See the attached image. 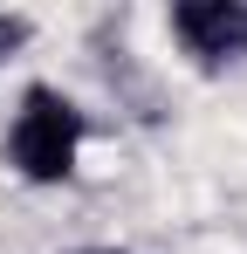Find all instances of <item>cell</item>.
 Segmentation results:
<instances>
[{
    "mask_svg": "<svg viewBox=\"0 0 247 254\" xmlns=\"http://www.w3.org/2000/svg\"><path fill=\"white\" fill-rule=\"evenodd\" d=\"M172 35L199 69H227L247 55V7L241 0H179L172 7Z\"/></svg>",
    "mask_w": 247,
    "mask_h": 254,
    "instance_id": "obj_2",
    "label": "cell"
},
{
    "mask_svg": "<svg viewBox=\"0 0 247 254\" xmlns=\"http://www.w3.org/2000/svg\"><path fill=\"white\" fill-rule=\"evenodd\" d=\"M96 254H103V248H96Z\"/></svg>",
    "mask_w": 247,
    "mask_h": 254,
    "instance_id": "obj_4",
    "label": "cell"
},
{
    "mask_svg": "<svg viewBox=\"0 0 247 254\" xmlns=\"http://www.w3.org/2000/svg\"><path fill=\"white\" fill-rule=\"evenodd\" d=\"M21 35H28L21 21H0V55H7V48H14V42H21Z\"/></svg>",
    "mask_w": 247,
    "mask_h": 254,
    "instance_id": "obj_3",
    "label": "cell"
},
{
    "mask_svg": "<svg viewBox=\"0 0 247 254\" xmlns=\"http://www.w3.org/2000/svg\"><path fill=\"white\" fill-rule=\"evenodd\" d=\"M76 151H82V110L62 96V89L35 83L21 96V110H14V130H7L14 172L35 179V186H55V179L76 172Z\"/></svg>",
    "mask_w": 247,
    "mask_h": 254,
    "instance_id": "obj_1",
    "label": "cell"
}]
</instances>
